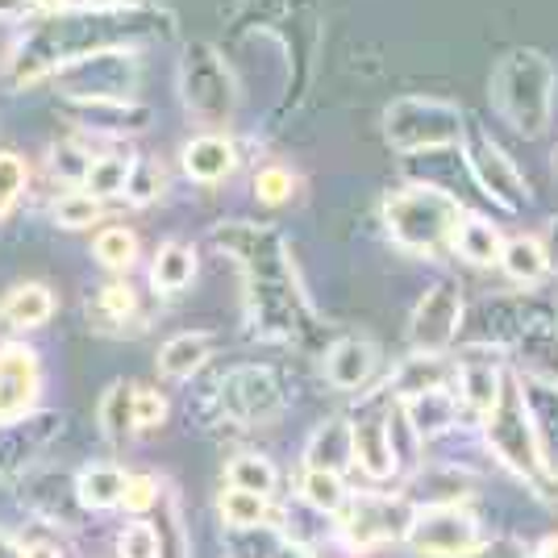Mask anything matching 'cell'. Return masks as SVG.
<instances>
[{
  "label": "cell",
  "mask_w": 558,
  "mask_h": 558,
  "mask_svg": "<svg viewBox=\"0 0 558 558\" xmlns=\"http://www.w3.org/2000/svg\"><path fill=\"white\" fill-rule=\"evenodd\" d=\"M213 246L233 258L242 276V308L246 326L267 342L283 347H322V322L304 296L292 246L276 226L255 221H221L213 226Z\"/></svg>",
  "instance_id": "1"
},
{
  "label": "cell",
  "mask_w": 558,
  "mask_h": 558,
  "mask_svg": "<svg viewBox=\"0 0 558 558\" xmlns=\"http://www.w3.org/2000/svg\"><path fill=\"white\" fill-rule=\"evenodd\" d=\"M171 34H175V17L155 4H125L113 13H93V9L50 13L47 22H38L17 38L9 59V80L17 88H29L96 50H138L142 43L171 38Z\"/></svg>",
  "instance_id": "2"
},
{
  "label": "cell",
  "mask_w": 558,
  "mask_h": 558,
  "mask_svg": "<svg viewBox=\"0 0 558 558\" xmlns=\"http://www.w3.org/2000/svg\"><path fill=\"white\" fill-rule=\"evenodd\" d=\"M488 96L496 113L509 121L521 138H542L555 121L558 71L546 50L517 47L496 59L488 80Z\"/></svg>",
  "instance_id": "3"
},
{
  "label": "cell",
  "mask_w": 558,
  "mask_h": 558,
  "mask_svg": "<svg viewBox=\"0 0 558 558\" xmlns=\"http://www.w3.org/2000/svg\"><path fill=\"white\" fill-rule=\"evenodd\" d=\"M484 434H488L492 450L505 459V466H512L521 480H530L546 500H558V480L546 463V454H542L534 413L525 404L521 379L512 372H505V388H500V400L492 404V413L484 417Z\"/></svg>",
  "instance_id": "4"
},
{
  "label": "cell",
  "mask_w": 558,
  "mask_h": 558,
  "mask_svg": "<svg viewBox=\"0 0 558 558\" xmlns=\"http://www.w3.org/2000/svg\"><path fill=\"white\" fill-rule=\"evenodd\" d=\"M459 221H463V205L442 187L413 184L384 201V226L392 233V242L413 255H438L442 246H450Z\"/></svg>",
  "instance_id": "5"
},
{
  "label": "cell",
  "mask_w": 558,
  "mask_h": 558,
  "mask_svg": "<svg viewBox=\"0 0 558 558\" xmlns=\"http://www.w3.org/2000/svg\"><path fill=\"white\" fill-rule=\"evenodd\" d=\"M463 109L450 100H438V96H400L384 109V138L392 142L400 155L450 150L463 142Z\"/></svg>",
  "instance_id": "6"
},
{
  "label": "cell",
  "mask_w": 558,
  "mask_h": 558,
  "mask_svg": "<svg viewBox=\"0 0 558 558\" xmlns=\"http://www.w3.org/2000/svg\"><path fill=\"white\" fill-rule=\"evenodd\" d=\"M180 96L205 125H230L238 113V84L226 54L213 43H187L180 54Z\"/></svg>",
  "instance_id": "7"
},
{
  "label": "cell",
  "mask_w": 558,
  "mask_h": 558,
  "mask_svg": "<svg viewBox=\"0 0 558 558\" xmlns=\"http://www.w3.org/2000/svg\"><path fill=\"white\" fill-rule=\"evenodd\" d=\"M50 80L68 100H134L142 84V59L138 50H96L88 59L59 68Z\"/></svg>",
  "instance_id": "8"
},
{
  "label": "cell",
  "mask_w": 558,
  "mask_h": 558,
  "mask_svg": "<svg viewBox=\"0 0 558 558\" xmlns=\"http://www.w3.org/2000/svg\"><path fill=\"white\" fill-rule=\"evenodd\" d=\"M463 150H466V167H471V175H475V184L480 192L496 201L505 213H521L530 201H534V192H530V180L517 171L509 155L500 150V142H492L480 125H471L466 121L463 130Z\"/></svg>",
  "instance_id": "9"
},
{
  "label": "cell",
  "mask_w": 558,
  "mask_h": 558,
  "mask_svg": "<svg viewBox=\"0 0 558 558\" xmlns=\"http://www.w3.org/2000/svg\"><path fill=\"white\" fill-rule=\"evenodd\" d=\"M404 542L417 558H471L484 550L480 525L459 505H434L425 512H413Z\"/></svg>",
  "instance_id": "10"
},
{
  "label": "cell",
  "mask_w": 558,
  "mask_h": 558,
  "mask_svg": "<svg viewBox=\"0 0 558 558\" xmlns=\"http://www.w3.org/2000/svg\"><path fill=\"white\" fill-rule=\"evenodd\" d=\"M217 409L233 421V425H263V421H276L283 409V392H279V379L271 367H233L226 372V379L217 384Z\"/></svg>",
  "instance_id": "11"
},
{
  "label": "cell",
  "mask_w": 558,
  "mask_h": 558,
  "mask_svg": "<svg viewBox=\"0 0 558 558\" xmlns=\"http://www.w3.org/2000/svg\"><path fill=\"white\" fill-rule=\"evenodd\" d=\"M463 326V296L454 283H434L425 288V296L417 301L413 317H409V342L417 354H442Z\"/></svg>",
  "instance_id": "12"
},
{
  "label": "cell",
  "mask_w": 558,
  "mask_h": 558,
  "mask_svg": "<svg viewBox=\"0 0 558 558\" xmlns=\"http://www.w3.org/2000/svg\"><path fill=\"white\" fill-rule=\"evenodd\" d=\"M388 404H392V392L379 396L363 417L350 425V442H354V463L363 466V475L384 484L400 471V459H396L392 434H388Z\"/></svg>",
  "instance_id": "13"
},
{
  "label": "cell",
  "mask_w": 558,
  "mask_h": 558,
  "mask_svg": "<svg viewBox=\"0 0 558 558\" xmlns=\"http://www.w3.org/2000/svg\"><path fill=\"white\" fill-rule=\"evenodd\" d=\"M43 392V363L29 347H0V425L34 413Z\"/></svg>",
  "instance_id": "14"
},
{
  "label": "cell",
  "mask_w": 558,
  "mask_h": 558,
  "mask_svg": "<svg viewBox=\"0 0 558 558\" xmlns=\"http://www.w3.org/2000/svg\"><path fill=\"white\" fill-rule=\"evenodd\" d=\"M413 525V512L404 500H359L350 509L342 534L354 550H372L379 542H392V537H404Z\"/></svg>",
  "instance_id": "15"
},
{
  "label": "cell",
  "mask_w": 558,
  "mask_h": 558,
  "mask_svg": "<svg viewBox=\"0 0 558 558\" xmlns=\"http://www.w3.org/2000/svg\"><path fill=\"white\" fill-rule=\"evenodd\" d=\"M184 159V175L192 184H226L233 171H238V146L226 134H196L192 142H184L180 150Z\"/></svg>",
  "instance_id": "16"
},
{
  "label": "cell",
  "mask_w": 558,
  "mask_h": 558,
  "mask_svg": "<svg viewBox=\"0 0 558 558\" xmlns=\"http://www.w3.org/2000/svg\"><path fill=\"white\" fill-rule=\"evenodd\" d=\"M388 392L396 400L425 392H459V363L450 367L442 354H413L396 367V375L388 379Z\"/></svg>",
  "instance_id": "17"
},
{
  "label": "cell",
  "mask_w": 558,
  "mask_h": 558,
  "mask_svg": "<svg viewBox=\"0 0 558 558\" xmlns=\"http://www.w3.org/2000/svg\"><path fill=\"white\" fill-rule=\"evenodd\" d=\"M59 429H63L59 413H38V417H22L0 425V480L13 475L17 466H25V459L34 450H43Z\"/></svg>",
  "instance_id": "18"
},
{
  "label": "cell",
  "mask_w": 558,
  "mask_h": 558,
  "mask_svg": "<svg viewBox=\"0 0 558 558\" xmlns=\"http://www.w3.org/2000/svg\"><path fill=\"white\" fill-rule=\"evenodd\" d=\"M379 367V350L372 338H338L326 350V379L338 392H354L363 388Z\"/></svg>",
  "instance_id": "19"
},
{
  "label": "cell",
  "mask_w": 558,
  "mask_h": 558,
  "mask_svg": "<svg viewBox=\"0 0 558 558\" xmlns=\"http://www.w3.org/2000/svg\"><path fill=\"white\" fill-rule=\"evenodd\" d=\"M500 388H505V367L492 363L488 354H466L459 359V400L475 417H488L492 404L500 400Z\"/></svg>",
  "instance_id": "20"
},
{
  "label": "cell",
  "mask_w": 558,
  "mask_h": 558,
  "mask_svg": "<svg viewBox=\"0 0 558 558\" xmlns=\"http://www.w3.org/2000/svg\"><path fill=\"white\" fill-rule=\"evenodd\" d=\"M217 350V338L209 329H184L175 338H167L163 350H159V375L163 379H192Z\"/></svg>",
  "instance_id": "21"
},
{
  "label": "cell",
  "mask_w": 558,
  "mask_h": 558,
  "mask_svg": "<svg viewBox=\"0 0 558 558\" xmlns=\"http://www.w3.org/2000/svg\"><path fill=\"white\" fill-rule=\"evenodd\" d=\"M54 317V292L47 283H17L0 301V326L4 329H38Z\"/></svg>",
  "instance_id": "22"
},
{
  "label": "cell",
  "mask_w": 558,
  "mask_h": 558,
  "mask_svg": "<svg viewBox=\"0 0 558 558\" xmlns=\"http://www.w3.org/2000/svg\"><path fill=\"white\" fill-rule=\"evenodd\" d=\"M450 246H454V255L466 258L471 267H492V263H500V255H505L500 230L492 226L488 217H480V213H463V221H459Z\"/></svg>",
  "instance_id": "23"
},
{
  "label": "cell",
  "mask_w": 558,
  "mask_h": 558,
  "mask_svg": "<svg viewBox=\"0 0 558 558\" xmlns=\"http://www.w3.org/2000/svg\"><path fill=\"white\" fill-rule=\"evenodd\" d=\"M71 113L84 117L93 130H109V134H134L146 130L150 109L138 100H71Z\"/></svg>",
  "instance_id": "24"
},
{
  "label": "cell",
  "mask_w": 558,
  "mask_h": 558,
  "mask_svg": "<svg viewBox=\"0 0 558 558\" xmlns=\"http://www.w3.org/2000/svg\"><path fill=\"white\" fill-rule=\"evenodd\" d=\"M304 459H308V471H333V475H342L350 463H354V442H350V421L333 417L326 421L313 438H308V450H304Z\"/></svg>",
  "instance_id": "25"
},
{
  "label": "cell",
  "mask_w": 558,
  "mask_h": 558,
  "mask_svg": "<svg viewBox=\"0 0 558 558\" xmlns=\"http://www.w3.org/2000/svg\"><path fill=\"white\" fill-rule=\"evenodd\" d=\"M196 279V251L187 246V242H163L159 251H155V263H150V283H155V292H163V296H175V292H184L187 283Z\"/></svg>",
  "instance_id": "26"
},
{
  "label": "cell",
  "mask_w": 558,
  "mask_h": 558,
  "mask_svg": "<svg viewBox=\"0 0 558 558\" xmlns=\"http://www.w3.org/2000/svg\"><path fill=\"white\" fill-rule=\"evenodd\" d=\"M125 480L130 475L113 463L84 466L80 480H75V496H80L84 509H113V505H121V496H125Z\"/></svg>",
  "instance_id": "27"
},
{
  "label": "cell",
  "mask_w": 558,
  "mask_h": 558,
  "mask_svg": "<svg viewBox=\"0 0 558 558\" xmlns=\"http://www.w3.org/2000/svg\"><path fill=\"white\" fill-rule=\"evenodd\" d=\"M500 267H505V276L517 279V283H542L546 271H550V255H546V246H542V238H530V233H521V238H509L505 242V255H500Z\"/></svg>",
  "instance_id": "28"
},
{
  "label": "cell",
  "mask_w": 558,
  "mask_h": 558,
  "mask_svg": "<svg viewBox=\"0 0 558 558\" xmlns=\"http://www.w3.org/2000/svg\"><path fill=\"white\" fill-rule=\"evenodd\" d=\"M159 521H155V542H159V558H192V537L184 525V505L171 488L159 492Z\"/></svg>",
  "instance_id": "29"
},
{
  "label": "cell",
  "mask_w": 558,
  "mask_h": 558,
  "mask_svg": "<svg viewBox=\"0 0 558 558\" xmlns=\"http://www.w3.org/2000/svg\"><path fill=\"white\" fill-rule=\"evenodd\" d=\"M134 392H138V384L117 379V384H109V392L100 396V429H105V438L121 442L125 434H138V425H134Z\"/></svg>",
  "instance_id": "30"
},
{
  "label": "cell",
  "mask_w": 558,
  "mask_h": 558,
  "mask_svg": "<svg viewBox=\"0 0 558 558\" xmlns=\"http://www.w3.org/2000/svg\"><path fill=\"white\" fill-rule=\"evenodd\" d=\"M130 167H134V155H96L93 167H88V180H84V192H93L96 201H109V196H125V184H130Z\"/></svg>",
  "instance_id": "31"
},
{
  "label": "cell",
  "mask_w": 558,
  "mask_h": 558,
  "mask_svg": "<svg viewBox=\"0 0 558 558\" xmlns=\"http://www.w3.org/2000/svg\"><path fill=\"white\" fill-rule=\"evenodd\" d=\"M93 255L96 263H105L109 271H130L134 258H138V238L125 230V226H105L93 238Z\"/></svg>",
  "instance_id": "32"
},
{
  "label": "cell",
  "mask_w": 558,
  "mask_h": 558,
  "mask_svg": "<svg viewBox=\"0 0 558 558\" xmlns=\"http://www.w3.org/2000/svg\"><path fill=\"white\" fill-rule=\"evenodd\" d=\"M217 509H221L226 530H255V525H263V521H267V496L230 488V492H221Z\"/></svg>",
  "instance_id": "33"
},
{
  "label": "cell",
  "mask_w": 558,
  "mask_h": 558,
  "mask_svg": "<svg viewBox=\"0 0 558 558\" xmlns=\"http://www.w3.org/2000/svg\"><path fill=\"white\" fill-rule=\"evenodd\" d=\"M226 480H230V488L258 492V496H271L279 484L276 466H271V459H263V454H238V459L226 466Z\"/></svg>",
  "instance_id": "34"
},
{
  "label": "cell",
  "mask_w": 558,
  "mask_h": 558,
  "mask_svg": "<svg viewBox=\"0 0 558 558\" xmlns=\"http://www.w3.org/2000/svg\"><path fill=\"white\" fill-rule=\"evenodd\" d=\"M50 217H54L59 230H88V226L100 221V201H96L93 192H84V187H80V192H63V196L54 201Z\"/></svg>",
  "instance_id": "35"
},
{
  "label": "cell",
  "mask_w": 558,
  "mask_h": 558,
  "mask_svg": "<svg viewBox=\"0 0 558 558\" xmlns=\"http://www.w3.org/2000/svg\"><path fill=\"white\" fill-rule=\"evenodd\" d=\"M301 496H304V505H313L317 512H338L347 505V484H342V475H333V471H304Z\"/></svg>",
  "instance_id": "36"
},
{
  "label": "cell",
  "mask_w": 558,
  "mask_h": 558,
  "mask_svg": "<svg viewBox=\"0 0 558 558\" xmlns=\"http://www.w3.org/2000/svg\"><path fill=\"white\" fill-rule=\"evenodd\" d=\"M167 187V175L163 167L155 163V159H142L134 155V167H130V184H125V201L130 205H150V201H159Z\"/></svg>",
  "instance_id": "37"
},
{
  "label": "cell",
  "mask_w": 558,
  "mask_h": 558,
  "mask_svg": "<svg viewBox=\"0 0 558 558\" xmlns=\"http://www.w3.org/2000/svg\"><path fill=\"white\" fill-rule=\"evenodd\" d=\"M93 150H84L80 142H59L54 146V155H50V171L63 180V184H80L88 180V167H93Z\"/></svg>",
  "instance_id": "38"
},
{
  "label": "cell",
  "mask_w": 558,
  "mask_h": 558,
  "mask_svg": "<svg viewBox=\"0 0 558 558\" xmlns=\"http://www.w3.org/2000/svg\"><path fill=\"white\" fill-rule=\"evenodd\" d=\"M134 308H138V296H134L130 283H105V288L96 292V317H100V322L125 326V322L134 317Z\"/></svg>",
  "instance_id": "39"
},
{
  "label": "cell",
  "mask_w": 558,
  "mask_h": 558,
  "mask_svg": "<svg viewBox=\"0 0 558 558\" xmlns=\"http://www.w3.org/2000/svg\"><path fill=\"white\" fill-rule=\"evenodd\" d=\"M255 196L263 205H288V201L296 196V175L279 163L263 167L255 175Z\"/></svg>",
  "instance_id": "40"
},
{
  "label": "cell",
  "mask_w": 558,
  "mask_h": 558,
  "mask_svg": "<svg viewBox=\"0 0 558 558\" xmlns=\"http://www.w3.org/2000/svg\"><path fill=\"white\" fill-rule=\"evenodd\" d=\"M25 180H29V167H25V159H22V155H13V150H4V155H0V217L13 209L17 201H22Z\"/></svg>",
  "instance_id": "41"
},
{
  "label": "cell",
  "mask_w": 558,
  "mask_h": 558,
  "mask_svg": "<svg viewBox=\"0 0 558 558\" xmlns=\"http://www.w3.org/2000/svg\"><path fill=\"white\" fill-rule=\"evenodd\" d=\"M117 555L121 558H159V542H155V525L150 521H134L117 537Z\"/></svg>",
  "instance_id": "42"
},
{
  "label": "cell",
  "mask_w": 558,
  "mask_h": 558,
  "mask_svg": "<svg viewBox=\"0 0 558 558\" xmlns=\"http://www.w3.org/2000/svg\"><path fill=\"white\" fill-rule=\"evenodd\" d=\"M167 421V400L159 388H138L134 392V425H138V434H150V429H159Z\"/></svg>",
  "instance_id": "43"
},
{
  "label": "cell",
  "mask_w": 558,
  "mask_h": 558,
  "mask_svg": "<svg viewBox=\"0 0 558 558\" xmlns=\"http://www.w3.org/2000/svg\"><path fill=\"white\" fill-rule=\"evenodd\" d=\"M159 492H163V484H159L155 475H130V480H125L121 505H125L130 512H150L155 505H159Z\"/></svg>",
  "instance_id": "44"
},
{
  "label": "cell",
  "mask_w": 558,
  "mask_h": 558,
  "mask_svg": "<svg viewBox=\"0 0 558 558\" xmlns=\"http://www.w3.org/2000/svg\"><path fill=\"white\" fill-rule=\"evenodd\" d=\"M255 534H258V546H263V558H308L304 546L288 542V537L279 534V530H271V525H255Z\"/></svg>",
  "instance_id": "45"
},
{
  "label": "cell",
  "mask_w": 558,
  "mask_h": 558,
  "mask_svg": "<svg viewBox=\"0 0 558 558\" xmlns=\"http://www.w3.org/2000/svg\"><path fill=\"white\" fill-rule=\"evenodd\" d=\"M34 9V0H0V22H25Z\"/></svg>",
  "instance_id": "46"
},
{
  "label": "cell",
  "mask_w": 558,
  "mask_h": 558,
  "mask_svg": "<svg viewBox=\"0 0 558 558\" xmlns=\"http://www.w3.org/2000/svg\"><path fill=\"white\" fill-rule=\"evenodd\" d=\"M22 558H63V550L50 542H29V546H22Z\"/></svg>",
  "instance_id": "47"
},
{
  "label": "cell",
  "mask_w": 558,
  "mask_h": 558,
  "mask_svg": "<svg viewBox=\"0 0 558 558\" xmlns=\"http://www.w3.org/2000/svg\"><path fill=\"white\" fill-rule=\"evenodd\" d=\"M125 4H134V0H75V9H93V13H113Z\"/></svg>",
  "instance_id": "48"
},
{
  "label": "cell",
  "mask_w": 558,
  "mask_h": 558,
  "mask_svg": "<svg viewBox=\"0 0 558 558\" xmlns=\"http://www.w3.org/2000/svg\"><path fill=\"white\" fill-rule=\"evenodd\" d=\"M542 246H546V255H550V267H558V217L546 226V238H542Z\"/></svg>",
  "instance_id": "49"
},
{
  "label": "cell",
  "mask_w": 558,
  "mask_h": 558,
  "mask_svg": "<svg viewBox=\"0 0 558 558\" xmlns=\"http://www.w3.org/2000/svg\"><path fill=\"white\" fill-rule=\"evenodd\" d=\"M534 558H558V534L542 537V542H537V550H534Z\"/></svg>",
  "instance_id": "50"
},
{
  "label": "cell",
  "mask_w": 558,
  "mask_h": 558,
  "mask_svg": "<svg viewBox=\"0 0 558 558\" xmlns=\"http://www.w3.org/2000/svg\"><path fill=\"white\" fill-rule=\"evenodd\" d=\"M43 13H68V9H75V0H34Z\"/></svg>",
  "instance_id": "51"
},
{
  "label": "cell",
  "mask_w": 558,
  "mask_h": 558,
  "mask_svg": "<svg viewBox=\"0 0 558 558\" xmlns=\"http://www.w3.org/2000/svg\"><path fill=\"white\" fill-rule=\"evenodd\" d=\"M0 558H22V550H17L4 534H0Z\"/></svg>",
  "instance_id": "52"
}]
</instances>
